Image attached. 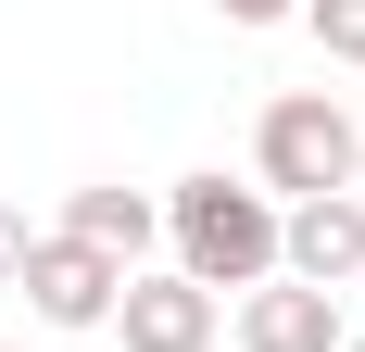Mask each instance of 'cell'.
Masks as SVG:
<instances>
[{
    "instance_id": "cell-1",
    "label": "cell",
    "mask_w": 365,
    "mask_h": 352,
    "mask_svg": "<svg viewBox=\"0 0 365 352\" xmlns=\"http://www.w3.org/2000/svg\"><path fill=\"white\" fill-rule=\"evenodd\" d=\"M164 252H177V277L189 289H264L277 277V202H264L252 176H177V189H164Z\"/></svg>"
},
{
    "instance_id": "cell-12",
    "label": "cell",
    "mask_w": 365,
    "mask_h": 352,
    "mask_svg": "<svg viewBox=\"0 0 365 352\" xmlns=\"http://www.w3.org/2000/svg\"><path fill=\"white\" fill-rule=\"evenodd\" d=\"M340 352H365V327H353V340H340Z\"/></svg>"
},
{
    "instance_id": "cell-9",
    "label": "cell",
    "mask_w": 365,
    "mask_h": 352,
    "mask_svg": "<svg viewBox=\"0 0 365 352\" xmlns=\"http://www.w3.org/2000/svg\"><path fill=\"white\" fill-rule=\"evenodd\" d=\"M26 252H38V227H26V214H13V202H0V289L26 277Z\"/></svg>"
},
{
    "instance_id": "cell-6",
    "label": "cell",
    "mask_w": 365,
    "mask_h": 352,
    "mask_svg": "<svg viewBox=\"0 0 365 352\" xmlns=\"http://www.w3.org/2000/svg\"><path fill=\"white\" fill-rule=\"evenodd\" d=\"M240 352H340L353 327H340V289H302V277H264V289H240Z\"/></svg>"
},
{
    "instance_id": "cell-10",
    "label": "cell",
    "mask_w": 365,
    "mask_h": 352,
    "mask_svg": "<svg viewBox=\"0 0 365 352\" xmlns=\"http://www.w3.org/2000/svg\"><path fill=\"white\" fill-rule=\"evenodd\" d=\"M227 26H302V0H215Z\"/></svg>"
},
{
    "instance_id": "cell-5",
    "label": "cell",
    "mask_w": 365,
    "mask_h": 352,
    "mask_svg": "<svg viewBox=\"0 0 365 352\" xmlns=\"http://www.w3.org/2000/svg\"><path fill=\"white\" fill-rule=\"evenodd\" d=\"M277 277H302V289H353L365 277V189L277 214Z\"/></svg>"
},
{
    "instance_id": "cell-8",
    "label": "cell",
    "mask_w": 365,
    "mask_h": 352,
    "mask_svg": "<svg viewBox=\"0 0 365 352\" xmlns=\"http://www.w3.org/2000/svg\"><path fill=\"white\" fill-rule=\"evenodd\" d=\"M302 38H315L328 63H353V76H365V0H302Z\"/></svg>"
},
{
    "instance_id": "cell-7",
    "label": "cell",
    "mask_w": 365,
    "mask_h": 352,
    "mask_svg": "<svg viewBox=\"0 0 365 352\" xmlns=\"http://www.w3.org/2000/svg\"><path fill=\"white\" fill-rule=\"evenodd\" d=\"M63 239L113 252V264L139 277V264H151V239H164V202H151V189H126V176H88V189H63Z\"/></svg>"
},
{
    "instance_id": "cell-4",
    "label": "cell",
    "mask_w": 365,
    "mask_h": 352,
    "mask_svg": "<svg viewBox=\"0 0 365 352\" xmlns=\"http://www.w3.org/2000/svg\"><path fill=\"white\" fill-rule=\"evenodd\" d=\"M215 327H227V302L189 289L177 264H139L126 302H113V340H126V352H215Z\"/></svg>"
},
{
    "instance_id": "cell-3",
    "label": "cell",
    "mask_w": 365,
    "mask_h": 352,
    "mask_svg": "<svg viewBox=\"0 0 365 352\" xmlns=\"http://www.w3.org/2000/svg\"><path fill=\"white\" fill-rule=\"evenodd\" d=\"M26 315L38 327H113V302H126V264L113 252H88V239H63V227H38V252H26Z\"/></svg>"
},
{
    "instance_id": "cell-11",
    "label": "cell",
    "mask_w": 365,
    "mask_h": 352,
    "mask_svg": "<svg viewBox=\"0 0 365 352\" xmlns=\"http://www.w3.org/2000/svg\"><path fill=\"white\" fill-rule=\"evenodd\" d=\"M353 164H365V101H353Z\"/></svg>"
},
{
    "instance_id": "cell-2",
    "label": "cell",
    "mask_w": 365,
    "mask_h": 352,
    "mask_svg": "<svg viewBox=\"0 0 365 352\" xmlns=\"http://www.w3.org/2000/svg\"><path fill=\"white\" fill-rule=\"evenodd\" d=\"M252 189H264L277 214L365 189V164H353V101H328V88H277V101L252 113Z\"/></svg>"
},
{
    "instance_id": "cell-13",
    "label": "cell",
    "mask_w": 365,
    "mask_h": 352,
    "mask_svg": "<svg viewBox=\"0 0 365 352\" xmlns=\"http://www.w3.org/2000/svg\"><path fill=\"white\" fill-rule=\"evenodd\" d=\"M0 352H26V340H0Z\"/></svg>"
}]
</instances>
